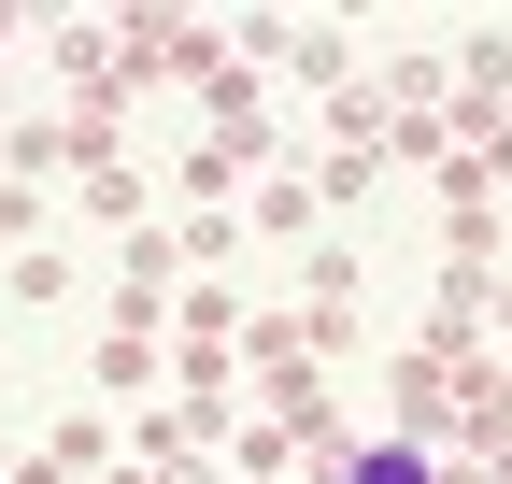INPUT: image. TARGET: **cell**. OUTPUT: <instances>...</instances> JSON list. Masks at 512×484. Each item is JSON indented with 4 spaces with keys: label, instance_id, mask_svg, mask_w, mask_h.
Segmentation results:
<instances>
[{
    "label": "cell",
    "instance_id": "cell-1",
    "mask_svg": "<svg viewBox=\"0 0 512 484\" xmlns=\"http://www.w3.org/2000/svg\"><path fill=\"white\" fill-rule=\"evenodd\" d=\"M328 484H456V456H441V428H370V442H342Z\"/></svg>",
    "mask_w": 512,
    "mask_h": 484
}]
</instances>
